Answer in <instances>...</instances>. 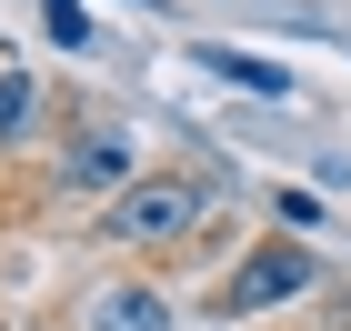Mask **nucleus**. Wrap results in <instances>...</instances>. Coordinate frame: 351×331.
Here are the masks:
<instances>
[{"mask_svg": "<svg viewBox=\"0 0 351 331\" xmlns=\"http://www.w3.org/2000/svg\"><path fill=\"white\" fill-rule=\"evenodd\" d=\"M40 121V71H0V151Z\"/></svg>", "mask_w": 351, "mask_h": 331, "instance_id": "obj_5", "label": "nucleus"}, {"mask_svg": "<svg viewBox=\"0 0 351 331\" xmlns=\"http://www.w3.org/2000/svg\"><path fill=\"white\" fill-rule=\"evenodd\" d=\"M201 211H211V181H191V171H141V181H121V191L101 201V231L110 251H171L201 231Z\"/></svg>", "mask_w": 351, "mask_h": 331, "instance_id": "obj_1", "label": "nucleus"}, {"mask_svg": "<svg viewBox=\"0 0 351 331\" xmlns=\"http://www.w3.org/2000/svg\"><path fill=\"white\" fill-rule=\"evenodd\" d=\"M81 321L90 331H171V302H161V281H110V291H90Z\"/></svg>", "mask_w": 351, "mask_h": 331, "instance_id": "obj_4", "label": "nucleus"}, {"mask_svg": "<svg viewBox=\"0 0 351 331\" xmlns=\"http://www.w3.org/2000/svg\"><path fill=\"white\" fill-rule=\"evenodd\" d=\"M51 40H71V51H81V40H90V21H81V0H51Z\"/></svg>", "mask_w": 351, "mask_h": 331, "instance_id": "obj_7", "label": "nucleus"}, {"mask_svg": "<svg viewBox=\"0 0 351 331\" xmlns=\"http://www.w3.org/2000/svg\"><path fill=\"white\" fill-rule=\"evenodd\" d=\"M311 281H322V251L301 241V231H271V241H251L241 271L211 291V311H221V321H251V311H271V302H291V291H311Z\"/></svg>", "mask_w": 351, "mask_h": 331, "instance_id": "obj_2", "label": "nucleus"}, {"mask_svg": "<svg viewBox=\"0 0 351 331\" xmlns=\"http://www.w3.org/2000/svg\"><path fill=\"white\" fill-rule=\"evenodd\" d=\"M121 181H141V151H131V131L121 121H81L71 131V151H60V191H121Z\"/></svg>", "mask_w": 351, "mask_h": 331, "instance_id": "obj_3", "label": "nucleus"}, {"mask_svg": "<svg viewBox=\"0 0 351 331\" xmlns=\"http://www.w3.org/2000/svg\"><path fill=\"white\" fill-rule=\"evenodd\" d=\"M201 71H221V81H241V90H271V101H291V71H271V60H251V51H201Z\"/></svg>", "mask_w": 351, "mask_h": 331, "instance_id": "obj_6", "label": "nucleus"}]
</instances>
